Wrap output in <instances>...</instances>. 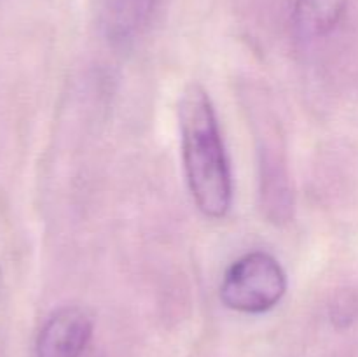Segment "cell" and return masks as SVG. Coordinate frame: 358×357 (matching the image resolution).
Wrapping results in <instances>:
<instances>
[{
  "mask_svg": "<svg viewBox=\"0 0 358 357\" xmlns=\"http://www.w3.org/2000/svg\"><path fill=\"white\" fill-rule=\"evenodd\" d=\"M185 177L203 216L222 219L233 203V177L208 91L191 83L178 100Z\"/></svg>",
  "mask_w": 358,
  "mask_h": 357,
  "instance_id": "6da1fadb",
  "label": "cell"
},
{
  "mask_svg": "<svg viewBox=\"0 0 358 357\" xmlns=\"http://www.w3.org/2000/svg\"><path fill=\"white\" fill-rule=\"evenodd\" d=\"M287 275L282 265L268 252L241 255L229 266L220 286V300L229 310L264 314L282 301Z\"/></svg>",
  "mask_w": 358,
  "mask_h": 357,
  "instance_id": "7a4b0ae2",
  "label": "cell"
},
{
  "mask_svg": "<svg viewBox=\"0 0 358 357\" xmlns=\"http://www.w3.org/2000/svg\"><path fill=\"white\" fill-rule=\"evenodd\" d=\"M93 315L83 307L56 310L41 328L35 357H80L93 336Z\"/></svg>",
  "mask_w": 358,
  "mask_h": 357,
  "instance_id": "3957f363",
  "label": "cell"
},
{
  "mask_svg": "<svg viewBox=\"0 0 358 357\" xmlns=\"http://www.w3.org/2000/svg\"><path fill=\"white\" fill-rule=\"evenodd\" d=\"M261 156L262 209L273 223H287L292 216L294 195L285 161L275 144H264Z\"/></svg>",
  "mask_w": 358,
  "mask_h": 357,
  "instance_id": "277c9868",
  "label": "cell"
},
{
  "mask_svg": "<svg viewBox=\"0 0 358 357\" xmlns=\"http://www.w3.org/2000/svg\"><path fill=\"white\" fill-rule=\"evenodd\" d=\"M157 0H110L105 10L103 30L114 48H128L149 28Z\"/></svg>",
  "mask_w": 358,
  "mask_h": 357,
  "instance_id": "5b68a950",
  "label": "cell"
},
{
  "mask_svg": "<svg viewBox=\"0 0 358 357\" xmlns=\"http://www.w3.org/2000/svg\"><path fill=\"white\" fill-rule=\"evenodd\" d=\"M348 0H294L292 27L301 41L332 34L341 23Z\"/></svg>",
  "mask_w": 358,
  "mask_h": 357,
  "instance_id": "8992f818",
  "label": "cell"
},
{
  "mask_svg": "<svg viewBox=\"0 0 358 357\" xmlns=\"http://www.w3.org/2000/svg\"><path fill=\"white\" fill-rule=\"evenodd\" d=\"M358 317V296L353 290H341L331 304V318L338 328H348Z\"/></svg>",
  "mask_w": 358,
  "mask_h": 357,
  "instance_id": "52a82bcc",
  "label": "cell"
}]
</instances>
